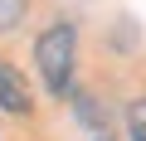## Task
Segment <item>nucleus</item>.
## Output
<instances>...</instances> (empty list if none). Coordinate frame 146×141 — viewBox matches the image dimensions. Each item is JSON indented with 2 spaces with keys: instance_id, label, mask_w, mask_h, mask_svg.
I'll list each match as a JSON object with an SVG mask.
<instances>
[{
  "instance_id": "obj_1",
  "label": "nucleus",
  "mask_w": 146,
  "mask_h": 141,
  "mask_svg": "<svg viewBox=\"0 0 146 141\" xmlns=\"http://www.w3.org/2000/svg\"><path fill=\"white\" fill-rule=\"evenodd\" d=\"M73 24L58 20L49 24L39 39H34V63H39V78L49 93H68V78H73Z\"/></svg>"
},
{
  "instance_id": "obj_2",
  "label": "nucleus",
  "mask_w": 146,
  "mask_h": 141,
  "mask_svg": "<svg viewBox=\"0 0 146 141\" xmlns=\"http://www.w3.org/2000/svg\"><path fill=\"white\" fill-rule=\"evenodd\" d=\"M29 107H34V97H29V88H25V78L15 73V68L0 58V112H15V117H29Z\"/></svg>"
},
{
  "instance_id": "obj_3",
  "label": "nucleus",
  "mask_w": 146,
  "mask_h": 141,
  "mask_svg": "<svg viewBox=\"0 0 146 141\" xmlns=\"http://www.w3.org/2000/svg\"><path fill=\"white\" fill-rule=\"evenodd\" d=\"M25 10H29V0H0V34L15 29V24L25 20Z\"/></svg>"
},
{
  "instance_id": "obj_4",
  "label": "nucleus",
  "mask_w": 146,
  "mask_h": 141,
  "mask_svg": "<svg viewBox=\"0 0 146 141\" xmlns=\"http://www.w3.org/2000/svg\"><path fill=\"white\" fill-rule=\"evenodd\" d=\"M127 131H131V141H146V97L131 102V112H127Z\"/></svg>"
},
{
  "instance_id": "obj_5",
  "label": "nucleus",
  "mask_w": 146,
  "mask_h": 141,
  "mask_svg": "<svg viewBox=\"0 0 146 141\" xmlns=\"http://www.w3.org/2000/svg\"><path fill=\"white\" fill-rule=\"evenodd\" d=\"M93 141H112V136H93Z\"/></svg>"
}]
</instances>
